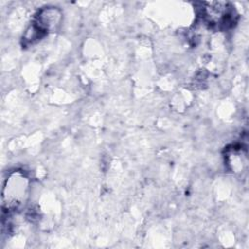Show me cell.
Returning a JSON list of instances; mask_svg holds the SVG:
<instances>
[{
	"label": "cell",
	"mask_w": 249,
	"mask_h": 249,
	"mask_svg": "<svg viewBox=\"0 0 249 249\" xmlns=\"http://www.w3.org/2000/svg\"><path fill=\"white\" fill-rule=\"evenodd\" d=\"M61 20V14L57 9L45 8L38 12L34 21L26 30L23 41L24 44H33L42 39L48 32L57 28Z\"/></svg>",
	"instance_id": "1"
},
{
	"label": "cell",
	"mask_w": 249,
	"mask_h": 249,
	"mask_svg": "<svg viewBox=\"0 0 249 249\" xmlns=\"http://www.w3.org/2000/svg\"><path fill=\"white\" fill-rule=\"evenodd\" d=\"M27 184V178L20 172H15L7 179L3 189V204L7 209L15 210L24 201Z\"/></svg>",
	"instance_id": "2"
},
{
	"label": "cell",
	"mask_w": 249,
	"mask_h": 249,
	"mask_svg": "<svg viewBox=\"0 0 249 249\" xmlns=\"http://www.w3.org/2000/svg\"><path fill=\"white\" fill-rule=\"evenodd\" d=\"M201 15L203 20L218 28H226L233 22V9L225 2H210L203 3Z\"/></svg>",
	"instance_id": "3"
}]
</instances>
